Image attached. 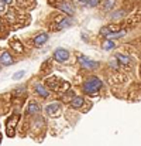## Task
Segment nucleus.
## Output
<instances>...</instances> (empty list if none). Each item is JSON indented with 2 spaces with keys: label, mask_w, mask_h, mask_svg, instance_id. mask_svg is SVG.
<instances>
[{
  "label": "nucleus",
  "mask_w": 141,
  "mask_h": 146,
  "mask_svg": "<svg viewBox=\"0 0 141 146\" xmlns=\"http://www.w3.org/2000/svg\"><path fill=\"white\" fill-rule=\"evenodd\" d=\"M48 40V34L47 33H41V34H38V36H35L34 37V46H37V47H41L43 44H45Z\"/></svg>",
  "instance_id": "0eeeda50"
},
{
  "label": "nucleus",
  "mask_w": 141,
  "mask_h": 146,
  "mask_svg": "<svg viewBox=\"0 0 141 146\" xmlns=\"http://www.w3.org/2000/svg\"><path fill=\"white\" fill-rule=\"evenodd\" d=\"M102 81L97 78V77H91L88 78V81L83 84V91L89 95H96L99 92V90L102 88Z\"/></svg>",
  "instance_id": "f257e3e1"
},
{
  "label": "nucleus",
  "mask_w": 141,
  "mask_h": 146,
  "mask_svg": "<svg viewBox=\"0 0 141 146\" xmlns=\"http://www.w3.org/2000/svg\"><path fill=\"white\" fill-rule=\"evenodd\" d=\"M47 113L49 116H58L61 113V105L58 102H54V104H49L47 108H45Z\"/></svg>",
  "instance_id": "39448f33"
},
{
  "label": "nucleus",
  "mask_w": 141,
  "mask_h": 146,
  "mask_svg": "<svg viewBox=\"0 0 141 146\" xmlns=\"http://www.w3.org/2000/svg\"><path fill=\"white\" fill-rule=\"evenodd\" d=\"M72 23H73V20H72L71 17H65V19H62V20H61V23L58 24V29H56V30H64V29H68L69 26H72Z\"/></svg>",
  "instance_id": "9d476101"
},
{
  "label": "nucleus",
  "mask_w": 141,
  "mask_h": 146,
  "mask_svg": "<svg viewBox=\"0 0 141 146\" xmlns=\"http://www.w3.org/2000/svg\"><path fill=\"white\" fill-rule=\"evenodd\" d=\"M79 62H81V65H82L83 68H88V70H94V68L99 67L97 62L92 61L91 58H88V57H85V55H79Z\"/></svg>",
  "instance_id": "7ed1b4c3"
},
{
  "label": "nucleus",
  "mask_w": 141,
  "mask_h": 146,
  "mask_svg": "<svg viewBox=\"0 0 141 146\" xmlns=\"http://www.w3.org/2000/svg\"><path fill=\"white\" fill-rule=\"evenodd\" d=\"M102 48L104 50V51H110L111 48H114V43H113V40H104L103 41V44H102Z\"/></svg>",
  "instance_id": "4468645a"
},
{
  "label": "nucleus",
  "mask_w": 141,
  "mask_h": 146,
  "mask_svg": "<svg viewBox=\"0 0 141 146\" xmlns=\"http://www.w3.org/2000/svg\"><path fill=\"white\" fill-rule=\"evenodd\" d=\"M99 1H100V0H88L86 3H88L89 7H96V6L99 4Z\"/></svg>",
  "instance_id": "aec40b11"
},
{
  "label": "nucleus",
  "mask_w": 141,
  "mask_h": 146,
  "mask_svg": "<svg viewBox=\"0 0 141 146\" xmlns=\"http://www.w3.org/2000/svg\"><path fill=\"white\" fill-rule=\"evenodd\" d=\"M126 34V31L123 30V31H117V33H109L107 36H106V38L107 40H113V38H119V37H123Z\"/></svg>",
  "instance_id": "dca6fc26"
},
{
  "label": "nucleus",
  "mask_w": 141,
  "mask_h": 146,
  "mask_svg": "<svg viewBox=\"0 0 141 146\" xmlns=\"http://www.w3.org/2000/svg\"><path fill=\"white\" fill-rule=\"evenodd\" d=\"M3 1H4V3H6V4H10V3H11V1H13V0H3Z\"/></svg>",
  "instance_id": "b1692460"
},
{
  "label": "nucleus",
  "mask_w": 141,
  "mask_h": 146,
  "mask_svg": "<svg viewBox=\"0 0 141 146\" xmlns=\"http://www.w3.org/2000/svg\"><path fill=\"white\" fill-rule=\"evenodd\" d=\"M0 30H1V24H0Z\"/></svg>",
  "instance_id": "a878e982"
},
{
  "label": "nucleus",
  "mask_w": 141,
  "mask_h": 146,
  "mask_svg": "<svg viewBox=\"0 0 141 146\" xmlns=\"http://www.w3.org/2000/svg\"><path fill=\"white\" fill-rule=\"evenodd\" d=\"M114 4H116V0H106L104 4H103V9H104L106 11H109V10H111V9L114 7Z\"/></svg>",
  "instance_id": "f3484780"
},
{
  "label": "nucleus",
  "mask_w": 141,
  "mask_h": 146,
  "mask_svg": "<svg viewBox=\"0 0 141 146\" xmlns=\"http://www.w3.org/2000/svg\"><path fill=\"white\" fill-rule=\"evenodd\" d=\"M54 58L56 60V61H66L68 58H69V52L66 51L65 48H56L55 51H54Z\"/></svg>",
  "instance_id": "20e7f679"
},
{
  "label": "nucleus",
  "mask_w": 141,
  "mask_h": 146,
  "mask_svg": "<svg viewBox=\"0 0 141 146\" xmlns=\"http://www.w3.org/2000/svg\"><path fill=\"white\" fill-rule=\"evenodd\" d=\"M123 14H124V11H117V13H114V14H113V17L116 19L117 16H123Z\"/></svg>",
  "instance_id": "5701e85b"
},
{
  "label": "nucleus",
  "mask_w": 141,
  "mask_h": 146,
  "mask_svg": "<svg viewBox=\"0 0 141 146\" xmlns=\"http://www.w3.org/2000/svg\"><path fill=\"white\" fill-rule=\"evenodd\" d=\"M18 6H23V7H30V6H31V0H18Z\"/></svg>",
  "instance_id": "a211bd4d"
},
{
  "label": "nucleus",
  "mask_w": 141,
  "mask_h": 146,
  "mask_svg": "<svg viewBox=\"0 0 141 146\" xmlns=\"http://www.w3.org/2000/svg\"><path fill=\"white\" fill-rule=\"evenodd\" d=\"M38 112H40V106H38V104H35V102H30V105H28V113L34 115V113H38Z\"/></svg>",
  "instance_id": "ddd939ff"
},
{
  "label": "nucleus",
  "mask_w": 141,
  "mask_h": 146,
  "mask_svg": "<svg viewBox=\"0 0 141 146\" xmlns=\"http://www.w3.org/2000/svg\"><path fill=\"white\" fill-rule=\"evenodd\" d=\"M0 62H1L3 65H13V64H14V60H13V57H11V54H10L9 51H4V52L0 55Z\"/></svg>",
  "instance_id": "423d86ee"
},
{
  "label": "nucleus",
  "mask_w": 141,
  "mask_h": 146,
  "mask_svg": "<svg viewBox=\"0 0 141 146\" xmlns=\"http://www.w3.org/2000/svg\"><path fill=\"white\" fill-rule=\"evenodd\" d=\"M35 92L43 98L49 97V91L45 88V85H43V84H37V85H35Z\"/></svg>",
  "instance_id": "6e6552de"
},
{
  "label": "nucleus",
  "mask_w": 141,
  "mask_h": 146,
  "mask_svg": "<svg viewBox=\"0 0 141 146\" xmlns=\"http://www.w3.org/2000/svg\"><path fill=\"white\" fill-rule=\"evenodd\" d=\"M85 104V99L82 97H73L71 99V106L72 108H82Z\"/></svg>",
  "instance_id": "9b49d317"
},
{
  "label": "nucleus",
  "mask_w": 141,
  "mask_h": 146,
  "mask_svg": "<svg viewBox=\"0 0 141 146\" xmlns=\"http://www.w3.org/2000/svg\"><path fill=\"white\" fill-rule=\"evenodd\" d=\"M78 1H81V3H86L88 0H78Z\"/></svg>",
  "instance_id": "393cba45"
},
{
  "label": "nucleus",
  "mask_w": 141,
  "mask_h": 146,
  "mask_svg": "<svg viewBox=\"0 0 141 146\" xmlns=\"http://www.w3.org/2000/svg\"><path fill=\"white\" fill-rule=\"evenodd\" d=\"M110 65H111V68H114V70H116V68H119L117 60H116V58H114V60H111V61H110Z\"/></svg>",
  "instance_id": "412c9836"
},
{
  "label": "nucleus",
  "mask_w": 141,
  "mask_h": 146,
  "mask_svg": "<svg viewBox=\"0 0 141 146\" xmlns=\"http://www.w3.org/2000/svg\"><path fill=\"white\" fill-rule=\"evenodd\" d=\"M11 48L16 50L17 52H23L24 51V47H23V44L18 41V40H14V41H11Z\"/></svg>",
  "instance_id": "2eb2a0df"
},
{
  "label": "nucleus",
  "mask_w": 141,
  "mask_h": 146,
  "mask_svg": "<svg viewBox=\"0 0 141 146\" xmlns=\"http://www.w3.org/2000/svg\"><path fill=\"white\" fill-rule=\"evenodd\" d=\"M4 4H6V3H4L3 0H0V11H3V10H4V7H6Z\"/></svg>",
  "instance_id": "4be33fe9"
},
{
  "label": "nucleus",
  "mask_w": 141,
  "mask_h": 146,
  "mask_svg": "<svg viewBox=\"0 0 141 146\" xmlns=\"http://www.w3.org/2000/svg\"><path fill=\"white\" fill-rule=\"evenodd\" d=\"M18 119H20L18 115H11V116L7 119V122H6L7 135H9L10 138L14 136V131H16V126H17V123H18Z\"/></svg>",
  "instance_id": "f03ea898"
},
{
  "label": "nucleus",
  "mask_w": 141,
  "mask_h": 146,
  "mask_svg": "<svg viewBox=\"0 0 141 146\" xmlns=\"http://www.w3.org/2000/svg\"><path fill=\"white\" fill-rule=\"evenodd\" d=\"M58 9L62 10V11H65V14H69V16L73 14V7L69 3H59L58 4Z\"/></svg>",
  "instance_id": "1a4fd4ad"
},
{
  "label": "nucleus",
  "mask_w": 141,
  "mask_h": 146,
  "mask_svg": "<svg viewBox=\"0 0 141 146\" xmlns=\"http://www.w3.org/2000/svg\"><path fill=\"white\" fill-rule=\"evenodd\" d=\"M24 74H26V71H18V72H16L14 75H13V80H20V78H23L24 77Z\"/></svg>",
  "instance_id": "6ab92c4d"
},
{
  "label": "nucleus",
  "mask_w": 141,
  "mask_h": 146,
  "mask_svg": "<svg viewBox=\"0 0 141 146\" xmlns=\"http://www.w3.org/2000/svg\"><path fill=\"white\" fill-rule=\"evenodd\" d=\"M116 60H117L120 64H123V65H129V64L131 62V58H130L129 55H124V54H117V55H116Z\"/></svg>",
  "instance_id": "f8f14e48"
}]
</instances>
